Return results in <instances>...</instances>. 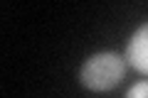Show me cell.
Returning <instances> with one entry per match:
<instances>
[{
	"label": "cell",
	"mask_w": 148,
	"mask_h": 98,
	"mask_svg": "<svg viewBox=\"0 0 148 98\" xmlns=\"http://www.w3.org/2000/svg\"><path fill=\"white\" fill-rule=\"evenodd\" d=\"M123 76V59L116 54H96L82 69V83L94 91H106L116 86Z\"/></svg>",
	"instance_id": "cell-1"
},
{
	"label": "cell",
	"mask_w": 148,
	"mask_h": 98,
	"mask_svg": "<svg viewBox=\"0 0 148 98\" xmlns=\"http://www.w3.org/2000/svg\"><path fill=\"white\" fill-rule=\"evenodd\" d=\"M126 98H148V81L136 83V86L128 91V96H126Z\"/></svg>",
	"instance_id": "cell-3"
},
{
	"label": "cell",
	"mask_w": 148,
	"mask_h": 98,
	"mask_svg": "<svg viewBox=\"0 0 148 98\" xmlns=\"http://www.w3.org/2000/svg\"><path fill=\"white\" fill-rule=\"evenodd\" d=\"M128 62L138 71L148 74V22L133 34L131 44H128Z\"/></svg>",
	"instance_id": "cell-2"
}]
</instances>
